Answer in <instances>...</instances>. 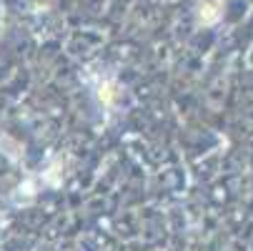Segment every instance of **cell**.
<instances>
[{"mask_svg":"<svg viewBox=\"0 0 253 251\" xmlns=\"http://www.w3.org/2000/svg\"><path fill=\"white\" fill-rule=\"evenodd\" d=\"M201 10H206V15L201 13V15H203V20H213V18H215V13H213V5H206V8H201Z\"/></svg>","mask_w":253,"mask_h":251,"instance_id":"obj_1","label":"cell"}]
</instances>
